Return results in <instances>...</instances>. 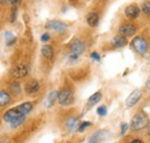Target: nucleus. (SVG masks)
Instances as JSON below:
<instances>
[{
  "instance_id": "f257e3e1",
  "label": "nucleus",
  "mask_w": 150,
  "mask_h": 143,
  "mask_svg": "<svg viewBox=\"0 0 150 143\" xmlns=\"http://www.w3.org/2000/svg\"><path fill=\"white\" fill-rule=\"evenodd\" d=\"M148 122H149L148 117L143 112H139L137 114H135V117L132 120L131 128L133 130H141L148 126Z\"/></svg>"
},
{
  "instance_id": "f03ea898",
  "label": "nucleus",
  "mask_w": 150,
  "mask_h": 143,
  "mask_svg": "<svg viewBox=\"0 0 150 143\" xmlns=\"http://www.w3.org/2000/svg\"><path fill=\"white\" fill-rule=\"evenodd\" d=\"M132 46L133 49L141 55H144L148 51V43L144 38H142L141 36H137L135 37L133 40H132Z\"/></svg>"
},
{
  "instance_id": "7ed1b4c3",
  "label": "nucleus",
  "mask_w": 150,
  "mask_h": 143,
  "mask_svg": "<svg viewBox=\"0 0 150 143\" xmlns=\"http://www.w3.org/2000/svg\"><path fill=\"white\" fill-rule=\"evenodd\" d=\"M74 101V95L72 92V90L69 89H62L58 93V102L60 105L62 106H67L71 105Z\"/></svg>"
},
{
  "instance_id": "20e7f679",
  "label": "nucleus",
  "mask_w": 150,
  "mask_h": 143,
  "mask_svg": "<svg viewBox=\"0 0 150 143\" xmlns=\"http://www.w3.org/2000/svg\"><path fill=\"white\" fill-rule=\"evenodd\" d=\"M84 50H86V45H84V43L82 42V40H80V39H76L73 42V44L71 45V59H76L80 54H82L84 52Z\"/></svg>"
},
{
  "instance_id": "39448f33",
  "label": "nucleus",
  "mask_w": 150,
  "mask_h": 143,
  "mask_svg": "<svg viewBox=\"0 0 150 143\" xmlns=\"http://www.w3.org/2000/svg\"><path fill=\"white\" fill-rule=\"evenodd\" d=\"M45 27H46L47 29H51V30H54V31L60 33V31L66 30L67 24H65L64 22L58 21V20H52V21H47L46 24H45Z\"/></svg>"
},
{
  "instance_id": "423d86ee",
  "label": "nucleus",
  "mask_w": 150,
  "mask_h": 143,
  "mask_svg": "<svg viewBox=\"0 0 150 143\" xmlns=\"http://www.w3.org/2000/svg\"><path fill=\"white\" fill-rule=\"evenodd\" d=\"M141 96H142L141 90H140V89L134 90L131 95L127 97V99H126V106H127V107L134 106V105H135V104H136V103L140 101Z\"/></svg>"
},
{
  "instance_id": "0eeeda50",
  "label": "nucleus",
  "mask_w": 150,
  "mask_h": 143,
  "mask_svg": "<svg viewBox=\"0 0 150 143\" xmlns=\"http://www.w3.org/2000/svg\"><path fill=\"white\" fill-rule=\"evenodd\" d=\"M20 117H22V114L20 113V111L18 110V107H15V108H11V110H8V111L5 113V115H4V120L11 124V122H13L15 119L20 118Z\"/></svg>"
},
{
  "instance_id": "6e6552de",
  "label": "nucleus",
  "mask_w": 150,
  "mask_h": 143,
  "mask_svg": "<svg viewBox=\"0 0 150 143\" xmlns=\"http://www.w3.org/2000/svg\"><path fill=\"white\" fill-rule=\"evenodd\" d=\"M136 31V27L132 23H127V24H124L119 28V33L121 36H125V37H128V36H133Z\"/></svg>"
},
{
  "instance_id": "1a4fd4ad",
  "label": "nucleus",
  "mask_w": 150,
  "mask_h": 143,
  "mask_svg": "<svg viewBox=\"0 0 150 143\" xmlns=\"http://www.w3.org/2000/svg\"><path fill=\"white\" fill-rule=\"evenodd\" d=\"M27 74H28V68H27L24 65H18V66L14 67L13 71H12V76L15 77V79L25 77Z\"/></svg>"
},
{
  "instance_id": "9d476101",
  "label": "nucleus",
  "mask_w": 150,
  "mask_h": 143,
  "mask_svg": "<svg viewBox=\"0 0 150 143\" xmlns=\"http://www.w3.org/2000/svg\"><path fill=\"white\" fill-rule=\"evenodd\" d=\"M125 14L131 18H137L139 14H140V8H139L136 5H129V6H127L126 9H125Z\"/></svg>"
},
{
  "instance_id": "9b49d317",
  "label": "nucleus",
  "mask_w": 150,
  "mask_h": 143,
  "mask_svg": "<svg viewBox=\"0 0 150 143\" xmlns=\"http://www.w3.org/2000/svg\"><path fill=\"white\" fill-rule=\"evenodd\" d=\"M58 93H59L58 91H52V92L49 93V96H47V98L45 99V103H44L46 108H50V107L53 106L54 102L58 99Z\"/></svg>"
},
{
  "instance_id": "f8f14e48",
  "label": "nucleus",
  "mask_w": 150,
  "mask_h": 143,
  "mask_svg": "<svg viewBox=\"0 0 150 143\" xmlns=\"http://www.w3.org/2000/svg\"><path fill=\"white\" fill-rule=\"evenodd\" d=\"M127 44V38L125 36H115L112 39V45L114 47H124Z\"/></svg>"
},
{
  "instance_id": "ddd939ff",
  "label": "nucleus",
  "mask_w": 150,
  "mask_h": 143,
  "mask_svg": "<svg viewBox=\"0 0 150 143\" xmlns=\"http://www.w3.org/2000/svg\"><path fill=\"white\" fill-rule=\"evenodd\" d=\"M66 128L68 132H74L75 129H79V119L77 118H69L66 121Z\"/></svg>"
},
{
  "instance_id": "4468645a",
  "label": "nucleus",
  "mask_w": 150,
  "mask_h": 143,
  "mask_svg": "<svg viewBox=\"0 0 150 143\" xmlns=\"http://www.w3.org/2000/svg\"><path fill=\"white\" fill-rule=\"evenodd\" d=\"M38 90H39V83L36 80H33V81L28 82L27 86H25V91L28 93H35V92H37Z\"/></svg>"
},
{
  "instance_id": "2eb2a0df",
  "label": "nucleus",
  "mask_w": 150,
  "mask_h": 143,
  "mask_svg": "<svg viewBox=\"0 0 150 143\" xmlns=\"http://www.w3.org/2000/svg\"><path fill=\"white\" fill-rule=\"evenodd\" d=\"M98 21H99V16L95 12H91V13H89L87 15V22H88V24L90 27H96L98 24Z\"/></svg>"
},
{
  "instance_id": "dca6fc26",
  "label": "nucleus",
  "mask_w": 150,
  "mask_h": 143,
  "mask_svg": "<svg viewBox=\"0 0 150 143\" xmlns=\"http://www.w3.org/2000/svg\"><path fill=\"white\" fill-rule=\"evenodd\" d=\"M18 110L20 111V113L22 115H27L31 110H33V104L29 103V102H25V103H22L21 105L18 106Z\"/></svg>"
},
{
  "instance_id": "f3484780",
  "label": "nucleus",
  "mask_w": 150,
  "mask_h": 143,
  "mask_svg": "<svg viewBox=\"0 0 150 143\" xmlns=\"http://www.w3.org/2000/svg\"><path fill=\"white\" fill-rule=\"evenodd\" d=\"M42 54L46 59H52L53 58V47L51 45H43L42 46Z\"/></svg>"
},
{
  "instance_id": "a211bd4d",
  "label": "nucleus",
  "mask_w": 150,
  "mask_h": 143,
  "mask_svg": "<svg viewBox=\"0 0 150 143\" xmlns=\"http://www.w3.org/2000/svg\"><path fill=\"white\" fill-rule=\"evenodd\" d=\"M11 102V96L8 95V92L0 90V106H6L8 105Z\"/></svg>"
},
{
  "instance_id": "6ab92c4d",
  "label": "nucleus",
  "mask_w": 150,
  "mask_h": 143,
  "mask_svg": "<svg viewBox=\"0 0 150 143\" xmlns=\"http://www.w3.org/2000/svg\"><path fill=\"white\" fill-rule=\"evenodd\" d=\"M100 98H102V93H100V91L95 92L94 95H91V96L89 97V99H88V104H89V106H93V105H95V104H97V103L100 101Z\"/></svg>"
},
{
  "instance_id": "aec40b11",
  "label": "nucleus",
  "mask_w": 150,
  "mask_h": 143,
  "mask_svg": "<svg viewBox=\"0 0 150 143\" xmlns=\"http://www.w3.org/2000/svg\"><path fill=\"white\" fill-rule=\"evenodd\" d=\"M5 39H6V42H7V45H8V46L13 45V44L15 43V40H16L15 36L13 35L11 31H6V33H5Z\"/></svg>"
},
{
  "instance_id": "412c9836",
  "label": "nucleus",
  "mask_w": 150,
  "mask_h": 143,
  "mask_svg": "<svg viewBox=\"0 0 150 143\" xmlns=\"http://www.w3.org/2000/svg\"><path fill=\"white\" fill-rule=\"evenodd\" d=\"M24 120H25V115H22V117H20V118H18V119H15L13 122H11L12 128H16V127H19L20 125H22V124L24 122Z\"/></svg>"
},
{
  "instance_id": "4be33fe9",
  "label": "nucleus",
  "mask_w": 150,
  "mask_h": 143,
  "mask_svg": "<svg viewBox=\"0 0 150 143\" xmlns=\"http://www.w3.org/2000/svg\"><path fill=\"white\" fill-rule=\"evenodd\" d=\"M9 89L12 90L15 95H19L20 92H21V87H20V84L18 82H12L9 84Z\"/></svg>"
},
{
  "instance_id": "5701e85b",
  "label": "nucleus",
  "mask_w": 150,
  "mask_h": 143,
  "mask_svg": "<svg viewBox=\"0 0 150 143\" xmlns=\"http://www.w3.org/2000/svg\"><path fill=\"white\" fill-rule=\"evenodd\" d=\"M141 9H142V12H143L144 14L150 15V1H146V2H143V4H142V6H141Z\"/></svg>"
},
{
  "instance_id": "b1692460",
  "label": "nucleus",
  "mask_w": 150,
  "mask_h": 143,
  "mask_svg": "<svg viewBox=\"0 0 150 143\" xmlns=\"http://www.w3.org/2000/svg\"><path fill=\"white\" fill-rule=\"evenodd\" d=\"M16 18H18V8L14 7L12 9V13H11V22H15L16 21Z\"/></svg>"
},
{
  "instance_id": "393cba45",
  "label": "nucleus",
  "mask_w": 150,
  "mask_h": 143,
  "mask_svg": "<svg viewBox=\"0 0 150 143\" xmlns=\"http://www.w3.org/2000/svg\"><path fill=\"white\" fill-rule=\"evenodd\" d=\"M97 114H98V115H105V114H106V107L99 106L97 108Z\"/></svg>"
},
{
  "instance_id": "a878e982",
  "label": "nucleus",
  "mask_w": 150,
  "mask_h": 143,
  "mask_svg": "<svg viewBox=\"0 0 150 143\" xmlns=\"http://www.w3.org/2000/svg\"><path fill=\"white\" fill-rule=\"evenodd\" d=\"M90 125H91L90 122H88V121H84V122H82L81 125L79 126V130H80V132H83V130H84L87 127H89Z\"/></svg>"
},
{
  "instance_id": "bb28decb",
  "label": "nucleus",
  "mask_w": 150,
  "mask_h": 143,
  "mask_svg": "<svg viewBox=\"0 0 150 143\" xmlns=\"http://www.w3.org/2000/svg\"><path fill=\"white\" fill-rule=\"evenodd\" d=\"M127 127H128L127 124H121V132H120L121 135H124V134L127 132Z\"/></svg>"
},
{
  "instance_id": "cd10ccee",
  "label": "nucleus",
  "mask_w": 150,
  "mask_h": 143,
  "mask_svg": "<svg viewBox=\"0 0 150 143\" xmlns=\"http://www.w3.org/2000/svg\"><path fill=\"white\" fill-rule=\"evenodd\" d=\"M91 58H93L94 60H96V61H99V60H100V57H99V54L97 53V52H93V53H91Z\"/></svg>"
},
{
  "instance_id": "c85d7f7f",
  "label": "nucleus",
  "mask_w": 150,
  "mask_h": 143,
  "mask_svg": "<svg viewBox=\"0 0 150 143\" xmlns=\"http://www.w3.org/2000/svg\"><path fill=\"white\" fill-rule=\"evenodd\" d=\"M50 39V35L49 34H44V35H42V37H40V40L42 42H47Z\"/></svg>"
},
{
  "instance_id": "c756f323",
  "label": "nucleus",
  "mask_w": 150,
  "mask_h": 143,
  "mask_svg": "<svg viewBox=\"0 0 150 143\" xmlns=\"http://www.w3.org/2000/svg\"><path fill=\"white\" fill-rule=\"evenodd\" d=\"M9 5H16V4H19L20 0H6Z\"/></svg>"
},
{
  "instance_id": "7c9ffc66",
  "label": "nucleus",
  "mask_w": 150,
  "mask_h": 143,
  "mask_svg": "<svg viewBox=\"0 0 150 143\" xmlns=\"http://www.w3.org/2000/svg\"><path fill=\"white\" fill-rule=\"evenodd\" d=\"M146 88H147V89H150V76L148 77V80H147V82H146Z\"/></svg>"
},
{
  "instance_id": "2f4dec72",
  "label": "nucleus",
  "mask_w": 150,
  "mask_h": 143,
  "mask_svg": "<svg viewBox=\"0 0 150 143\" xmlns=\"http://www.w3.org/2000/svg\"><path fill=\"white\" fill-rule=\"evenodd\" d=\"M131 143H142L141 141H139V140H135V141H133V142H131Z\"/></svg>"
},
{
  "instance_id": "473e14b6",
  "label": "nucleus",
  "mask_w": 150,
  "mask_h": 143,
  "mask_svg": "<svg viewBox=\"0 0 150 143\" xmlns=\"http://www.w3.org/2000/svg\"><path fill=\"white\" fill-rule=\"evenodd\" d=\"M148 135L150 136V127H149V129H148Z\"/></svg>"
},
{
  "instance_id": "72a5a7b5",
  "label": "nucleus",
  "mask_w": 150,
  "mask_h": 143,
  "mask_svg": "<svg viewBox=\"0 0 150 143\" xmlns=\"http://www.w3.org/2000/svg\"><path fill=\"white\" fill-rule=\"evenodd\" d=\"M90 143H98V142H95V141H90Z\"/></svg>"
},
{
  "instance_id": "f704fd0d",
  "label": "nucleus",
  "mask_w": 150,
  "mask_h": 143,
  "mask_svg": "<svg viewBox=\"0 0 150 143\" xmlns=\"http://www.w3.org/2000/svg\"><path fill=\"white\" fill-rule=\"evenodd\" d=\"M72 1H77V0H72Z\"/></svg>"
}]
</instances>
